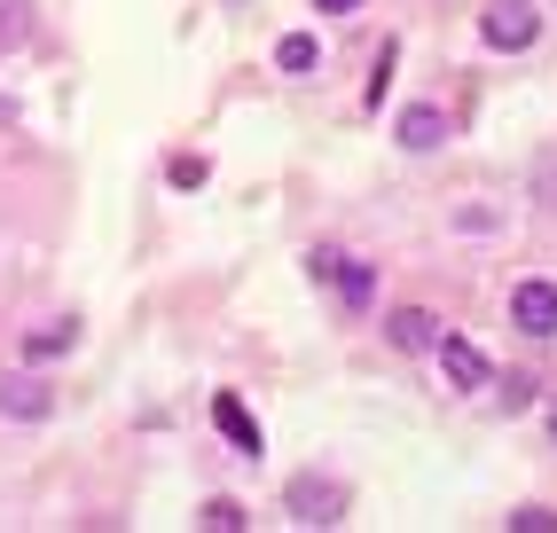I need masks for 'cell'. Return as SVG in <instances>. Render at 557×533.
<instances>
[{"instance_id": "6da1fadb", "label": "cell", "mask_w": 557, "mask_h": 533, "mask_svg": "<svg viewBox=\"0 0 557 533\" xmlns=\"http://www.w3.org/2000/svg\"><path fill=\"white\" fill-rule=\"evenodd\" d=\"M479 32H487V48H534V32H542V16H534V0H495L487 16H479Z\"/></svg>"}, {"instance_id": "7a4b0ae2", "label": "cell", "mask_w": 557, "mask_h": 533, "mask_svg": "<svg viewBox=\"0 0 557 533\" xmlns=\"http://www.w3.org/2000/svg\"><path fill=\"white\" fill-rule=\"evenodd\" d=\"M510 330L557 337V283H518V290H510Z\"/></svg>"}, {"instance_id": "3957f363", "label": "cell", "mask_w": 557, "mask_h": 533, "mask_svg": "<svg viewBox=\"0 0 557 533\" xmlns=\"http://www.w3.org/2000/svg\"><path fill=\"white\" fill-rule=\"evenodd\" d=\"M290 510H299V525H338L346 510V486H330V479H290Z\"/></svg>"}, {"instance_id": "277c9868", "label": "cell", "mask_w": 557, "mask_h": 533, "mask_svg": "<svg viewBox=\"0 0 557 533\" xmlns=\"http://www.w3.org/2000/svg\"><path fill=\"white\" fill-rule=\"evenodd\" d=\"M48 408H55V393L40 376H9V385H0V416H16V424H40Z\"/></svg>"}, {"instance_id": "5b68a950", "label": "cell", "mask_w": 557, "mask_h": 533, "mask_svg": "<svg viewBox=\"0 0 557 533\" xmlns=\"http://www.w3.org/2000/svg\"><path fill=\"white\" fill-rule=\"evenodd\" d=\"M440 376H448L456 393H479L487 385V361H479V346H463V337H440Z\"/></svg>"}, {"instance_id": "8992f818", "label": "cell", "mask_w": 557, "mask_h": 533, "mask_svg": "<svg viewBox=\"0 0 557 533\" xmlns=\"http://www.w3.org/2000/svg\"><path fill=\"white\" fill-rule=\"evenodd\" d=\"M400 149H440L448 141V110H432V102H417V110H400Z\"/></svg>"}, {"instance_id": "52a82bcc", "label": "cell", "mask_w": 557, "mask_h": 533, "mask_svg": "<svg viewBox=\"0 0 557 533\" xmlns=\"http://www.w3.org/2000/svg\"><path fill=\"white\" fill-rule=\"evenodd\" d=\"M212 424L228 432V439H236L244 455H259V424H251V408H244L236 393H212Z\"/></svg>"}, {"instance_id": "ba28073f", "label": "cell", "mask_w": 557, "mask_h": 533, "mask_svg": "<svg viewBox=\"0 0 557 533\" xmlns=\"http://www.w3.org/2000/svg\"><path fill=\"white\" fill-rule=\"evenodd\" d=\"M71 346H79V322H40V330L24 337L32 361H55V354H71Z\"/></svg>"}, {"instance_id": "9c48e42d", "label": "cell", "mask_w": 557, "mask_h": 533, "mask_svg": "<svg viewBox=\"0 0 557 533\" xmlns=\"http://www.w3.org/2000/svg\"><path fill=\"white\" fill-rule=\"evenodd\" d=\"M385 330H393V346H400V354H417V346H432V330H440V322H432L424 307H400Z\"/></svg>"}, {"instance_id": "30bf717a", "label": "cell", "mask_w": 557, "mask_h": 533, "mask_svg": "<svg viewBox=\"0 0 557 533\" xmlns=\"http://www.w3.org/2000/svg\"><path fill=\"white\" fill-rule=\"evenodd\" d=\"M330 283L346 290V307H369V290H377V275H369L361 259H338V266H330Z\"/></svg>"}, {"instance_id": "8fae6325", "label": "cell", "mask_w": 557, "mask_h": 533, "mask_svg": "<svg viewBox=\"0 0 557 533\" xmlns=\"http://www.w3.org/2000/svg\"><path fill=\"white\" fill-rule=\"evenodd\" d=\"M275 63H283V71H314V63H322V48L307 40V32H290V40L275 48Z\"/></svg>"}, {"instance_id": "7c38bea8", "label": "cell", "mask_w": 557, "mask_h": 533, "mask_svg": "<svg viewBox=\"0 0 557 533\" xmlns=\"http://www.w3.org/2000/svg\"><path fill=\"white\" fill-rule=\"evenodd\" d=\"M197 525H205V533H244V503H228V494H220V503H205Z\"/></svg>"}, {"instance_id": "4fadbf2b", "label": "cell", "mask_w": 557, "mask_h": 533, "mask_svg": "<svg viewBox=\"0 0 557 533\" xmlns=\"http://www.w3.org/2000/svg\"><path fill=\"white\" fill-rule=\"evenodd\" d=\"M510 533H557V510H542V503H527L510 518Z\"/></svg>"}, {"instance_id": "5bb4252c", "label": "cell", "mask_w": 557, "mask_h": 533, "mask_svg": "<svg viewBox=\"0 0 557 533\" xmlns=\"http://www.w3.org/2000/svg\"><path fill=\"white\" fill-rule=\"evenodd\" d=\"M165 173H173V188H205V173H212V165H205V158H173Z\"/></svg>"}, {"instance_id": "9a60e30c", "label": "cell", "mask_w": 557, "mask_h": 533, "mask_svg": "<svg viewBox=\"0 0 557 533\" xmlns=\"http://www.w3.org/2000/svg\"><path fill=\"white\" fill-rule=\"evenodd\" d=\"M503 408H534V376H510V385H503Z\"/></svg>"}, {"instance_id": "2e32d148", "label": "cell", "mask_w": 557, "mask_h": 533, "mask_svg": "<svg viewBox=\"0 0 557 533\" xmlns=\"http://www.w3.org/2000/svg\"><path fill=\"white\" fill-rule=\"evenodd\" d=\"M314 9H330V16H354V9H361V0H314Z\"/></svg>"}, {"instance_id": "e0dca14e", "label": "cell", "mask_w": 557, "mask_h": 533, "mask_svg": "<svg viewBox=\"0 0 557 533\" xmlns=\"http://www.w3.org/2000/svg\"><path fill=\"white\" fill-rule=\"evenodd\" d=\"M549 432H557V416H549Z\"/></svg>"}]
</instances>
